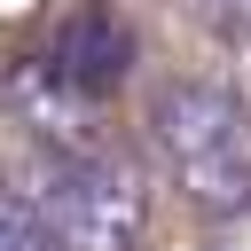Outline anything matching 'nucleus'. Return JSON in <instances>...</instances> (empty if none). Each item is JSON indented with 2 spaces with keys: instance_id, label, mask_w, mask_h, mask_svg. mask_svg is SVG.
Masks as SVG:
<instances>
[{
  "instance_id": "nucleus-1",
  "label": "nucleus",
  "mask_w": 251,
  "mask_h": 251,
  "mask_svg": "<svg viewBox=\"0 0 251 251\" xmlns=\"http://www.w3.org/2000/svg\"><path fill=\"white\" fill-rule=\"evenodd\" d=\"M149 141L204 220L251 204V102L220 78H165L149 94Z\"/></svg>"
},
{
  "instance_id": "nucleus-2",
  "label": "nucleus",
  "mask_w": 251,
  "mask_h": 251,
  "mask_svg": "<svg viewBox=\"0 0 251 251\" xmlns=\"http://www.w3.org/2000/svg\"><path fill=\"white\" fill-rule=\"evenodd\" d=\"M39 220L63 251H141L149 188L118 149H78L39 165Z\"/></svg>"
},
{
  "instance_id": "nucleus-3",
  "label": "nucleus",
  "mask_w": 251,
  "mask_h": 251,
  "mask_svg": "<svg viewBox=\"0 0 251 251\" xmlns=\"http://www.w3.org/2000/svg\"><path fill=\"white\" fill-rule=\"evenodd\" d=\"M8 110L31 126V133H47L55 141V157H78V149H102V102L71 78V71H55L47 55H24V63H8Z\"/></svg>"
},
{
  "instance_id": "nucleus-4",
  "label": "nucleus",
  "mask_w": 251,
  "mask_h": 251,
  "mask_svg": "<svg viewBox=\"0 0 251 251\" xmlns=\"http://www.w3.org/2000/svg\"><path fill=\"white\" fill-rule=\"evenodd\" d=\"M126 55H133V31H126V24H118V8H102V0L71 8V16L55 24V47H47V63H55V71H71L94 102L126 78Z\"/></svg>"
},
{
  "instance_id": "nucleus-5",
  "label": "nucleus",
  "mask_w": 251,
  "mask_h": 251,
  "mask_svg": "<svg viewBox=\"0 0 251 251\" xmlns=\"http://www.w3.org/2000/svg\"><path fill=\"white\" fill-rule=\"evenodd\" d=\"M0 251H63V243H55V227L39 220V204H24V196L0 188Z\"/></svg>"
}]
</instances>
